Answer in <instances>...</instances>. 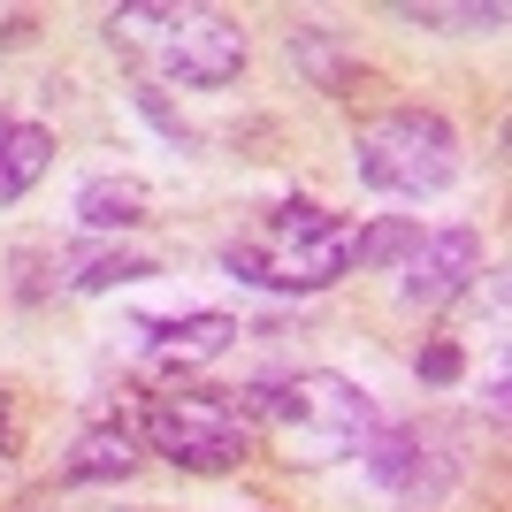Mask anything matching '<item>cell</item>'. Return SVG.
<instances>
[{"instance_id":"obj_6","label":"cell","mask_w":512,"mask_h":512,"mask_svg":"<svg viewBox=\"0 0 512 512\" xmlns=\"http://www.w3.org/2000/svg\"><path fill=\"white\" fill-rule=\"evenodd\" d=\"M398 276H406L398 283L406 306H451L482 276V237L474 230H428V237H413V253L398 260Z\"/></svg>"},{"instance_id":"obj_3","label":"cell","mask_w":512,"mask_h":512,"mask_svg":"<svg viewBox=\"0 0 512 512\" xmlns=\"http://www.w3.org/2000/svg\"><path fill=\"white\" fill-rule=\"evenodd\" d=\"M360 260V230L344 214H321V207H276L260 214L253 230H237L222 245V268L260 291H329L337 276H352Z\"/></svg>"},{"instance_id":"obj_1","label":"cell","mask_w":512,"mask_h":512,"mask_svg":"<svg viewBox=\"0 0 512 512\" xmlns=\"http://www.w3.org/2000/svg\"><path fill=\"white\" fill-rule=\"evenodd\" d=\"M260 436L283 467H337L375 444V406L352 375L306 367V375H283L276 390H260Z\"/></svg>"},{"instance_id":"obj_14","label":"cell","mask_w":512,"mask_h":512,"mask_svg":"<svg viewBox=\"0 0 512 512\" xmlns=\"http://www.w3.org/2000/svg\"><path fill=\"white\" fill-rule=\"evenodd\" d=\"M8 459H16V444H8V428H0V474H8Z\"/></svg>"},{"instance_id":"obj_5","label":"cell","mask_w":512,"mask_h":512,"mask_svg":"<svg viewBox=\"0 0 512 512\" xmlns=\"http://www.w3.org/2000/svg\"><path fill=\"white\" fill-rule=\"evenodd\" d=\"M146 444L192 474H230L253 451V428L222 390H161L146 398Z\"/></svg>"},{"instance_id":"obj_4","label":"cell","mask_w":512,"mask_h":512,"mask_svg":"<svg viewBox=\"0 0 512 512\" xmlns=\"http://www.w3.org/2000/svg\"><path fill=\"white\" fill-rule=\"evenodd\" d=\"M352 161H360V184H375V192L428 199L459 176V130L436 107H390V115H367L360 123Z\"/></svg>"},{"instance_id":"obj_2","label":"cell","mask_w":512,"mask_h":512,"mask_svg":"<svg viewBox=\"0 0 512 512\" xmlns=\"http://www.w3.org/2000/svg\"><path fill=\"white\" fill-rule=\"evenodd\" d=\"M107 39L123 46L146 77L192 85V92H214L245 69V31H237L230 16H214V8H192V0H176V8H161V0L115 8V16H107Z\"/></svg>"},{"instance_id":"obj_11","label":"cell","mask_w":512,"mask_h":512,"mask_svg":"<svg viewBox=\"0 0 512 512\" xmlns=\"http://www.w3.org/2000/svg\"><path fill=\"white\" fill-rule=\"evenodd\" d=\"M77 214H85V230H130V222H146V184L138 176H92L77 192Z\"/></svg>"},{"instance_id":"obj_12","label":"cell","mask_w":512,"mask_h":512,"mask_svg":"<svg viewBox=\"0 0 512 512\" xmlns=\"http://www.w3.org/2000/svg\"><path fill=\"white\" fill-rule=\"evenodd\" d=\"M398 16L406 23H474V31H497L505 8H421V0H413V8H398Z\"/></svg>"},{"instance_id":"obj_7","label":"cell","mask_w":512,"mask_h":512,"mask_svg":"<svg viewBox=\"0 0 512 512\" xmlns=\"http://www.w3.org/2000/svg\"><path fill=\"white\" fill-rule=\"evenodd\" d=\"M237 344L230 314H184V321H146V367L161 375H184V367H207Z\"/></svg>"},{"instance_id":"obj_10","label":"cell","mask_w":512,"mask_h":512,"mask_svg":"<svg viewBox=\"0 0 512 512\" xmlns=\"http://www.w3.org/2000/svg\"><path fill=\"white\" fill-rule=\"evenodd\" d=\"M153 253H130V245H69L62 253V283L69 291H107V283H146Z\"/></svg>"},{"instance_id":"obj_8","label":"cell","mask_w":512,"mask_h":512,"mask_svg":"<svg viewBox=\"0 0 512 512\" xmlns=\"http://www.w3.org/2000/svg\"><path fill=\"white\" fill-rule=\"evenodd\" d=\"M46 161H54V138L39 123H23V115H0V207H16L46 176Z\"/></svg>"},{"instance_id":"obj_9","label":"cell","mask_w":512,"mask_h":512,"mask_svg":"<svg viewBox=\"0 0 512 512\" xmlns=\"http://www.w3.org/2000/svg\"><path fill=\"white\" fill-rule=\"evenodd\" d=\"M138 467V436L130 428H115V421H92L77 444H69V482H123V474Z\"/></svg>"},{"instance_id":"obj_13","label":"cell","mask_w":512,"mask_h":512,"mask_svg":"<svg viewBox=\"0 0 512 512\" xmlns=\"http://www.w3.org/2000/svg\"><path fill=\"white\" fill-rule=\"evenodd\" d=\"M421 375H428V383H451V375H459V344H428V352H421Z\"/></svg>"}]
</instances>
